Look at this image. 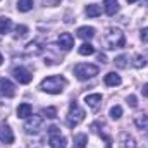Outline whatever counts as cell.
<instances>
[{
	"label": "cell",
	"mask_w": 148,
	"mask_h": 148,
	"mask_svg": "<svg viewBox=\"0 0 148 148\" xmlns=\"http://www.w3.org/2000/svg\"><path fill=\"white\" fill-rule=\"evenodd\" d=\"M67 84V79L64 76H50V77H45L40 84V88L47 93H52V95H59L64 91Z\"/></svg>",
	"instance_id": "6da1fadb"
},
{
	"label": "cell",
	"mask_w": 148,
	"mask_h": 148,
	"mask_svg": "<svg viewBox=\"0 0 148 148\" xmlns=\"http://www.w3.org/2000/svg\"><path fill=\"white\" fill-rule=\"evenodd\" d=\"M103 41L107 48H121L126 45V36L119 28H109L103 35Z\"/></svg>",
	"instance_id": "7a4b0ae2"
},
{
	"label": "cell",
	"mask_w": 148,
	"mask_h": 148,
	"mask_svg": "<svg viewBox=\"0 0 148 148\" xmlns=\"http://www.w3.org/2000/svg\"><path fill=\"white\" fill-rule=\"evenodd\" d=\"M83 121H84V110L77 105V102H71L69 103V112H67V126L76 127Z\"/></svg>",
	"instance_id": "3957f363"
},
{
	"label": "cell",
	"mask_w": 148,
	"mask_h": 148,
	"mask_svg": "<svg viewBox=\"0 0 148 148\" xmlns=\"http://www.w3.org/2000/svg\"><path fill=\"white\" fill-rule=\"evenodd\" d=\"M74 74L81 81L91 79V77H95L98 74V66H95V64H77L74 67Z\"/></svg>",
	"instance_id": "277c9868"
},
{
	"label": "cell",
	"mask_w": 148,
	"mask_h": 148,
	"mask_svg": "<svg viewBox=\"0 0 148 148\" xmlns=\"http://www.w3.org/2000/svg\"><path fill=\"white\" fill-rule=\"evenodd\" d=\"M41 126H43V117L41 115H29L24 122V131L28 134H36V133H40Z\"/></svg>",
	"instance_id": "5b68a950"
},
{
	"label": "cell",
	"mask_w": 148,
	"mask_h": 148,
	"mask_svg": "<svg viewBox=\"0 0 148 148\" xmlns=\"http://www.w3.org/2000/svg\"><path fill=\"white\" fill-rule=\"evenodd\" d=\"M48 131H50L48 145H50L52 148H66V147H67V140H66L64 136H60V133H59V127L52 126Z\"/></svg>",
	"instance_id": "8992f818"
},
{
	"label": "cell",
	"mask_w": 148,
	"mask_h": 148,
	"mask_svg": "<svg viewBox=\"0 0 148 148\" xmlns=\"http://www.w3.org/2000/svg\"><path fill=\"white\" fill-rule=\"evenodd\" d=\"M12 76H14L21 84H28V83H31V79H33L31 73H29L28 69H24V67H14V69H12Z\"/></svg>",
	"instance_id": "52a82bcc"
},
{
	"label": "cell",
	"mask_w": 148,
	"mask_h": 148,
	"mask_svg": "<svg viewBox=\"0 0 148 148\" xmlns=\"http://www.w3.org/2000/svg\"><path fill=\"white\" fill-rule=\"evenodd\" d=\"M0 95H2V97H7V98H10V97L16 95L14 84H12L9 79H5V77H0Z\"/></svg>",
	"instance_id": "ba28073f"
},
{
	"label": "cell",
	"mask_w": 148,
	"mask_h": 148,
	"mask_svg": "<svg viewBox=\"0 0 148 148\" xmlns=\"http://www.w3.org/2000/svg\"><path fill=\"white\" fill-rule=\"evenodd\" d=\"M0 141L5 143V145H10L14 141V133H12V129L7 124H2L0 126Z\"/></svg>",
	"instance_id": "9c48e42d"
},
{
	"label": "cell",
	"mask_w": 148,
	"mask_h": 148,
	"mask_svg": "<svg viewBox=\"0 0 148 148\" xmlns=\"http://www.w3.org/2000/svg\"><path fill=\"white\" fill-rule=\"evenodd\" d=\"M59 45H60V48L62 50H71L74 47V38L71 33H60V36H59Z\"/></svg>",
	"instance_id": "30bf717a"
},
{
	"label": "cell",
	"mask_w": 148,
	"mask_h": 148,
	"mask_svg": "<svg viewBox=\"0 0 148 148\" xmlns=\"http://www.w3.org/2000/svg\"><path fill=\"white\" fill-rule=\"evenodd\" d=\"M84 103L91 109H98L102 105V95L100 93H91V95H86L84 97Z\"/></svg>",
	"instance_id": "8fae6325"
},
{
	"label": "cell",
	"mask_w": 148,
	"mask_h": 148,
	"mask_svg": "<svg viewBox=\"0 0 148 148\" xmlns=\"http://www.w3.org/2000/svg\"><path fill=\"white\" fill-rule=\"evenodd\" d=\"M91 129H93V131H95V133H97L100 138H103V141H105V147H107V148H112V138L107 134V133H105V131H103V129H102V126H100V124H97V122H95V124H91Z\"/></svg>",
	"instance_id": "7c38bea8"
},
{
	"label": "cell",
	"mask_w": 148,
	"mask_h": 148,
	"mask_svg": "<svg viewBox=\"0 0 148 148\" xmlns=\"http://www.w3.org/2000/svg\"><path fill=\"white\" fill-rule=\"evenodd\" d=\"M119 140H121V147L122 148H138L136 141H134V138H133L129 133H121Z\"/></svg>",
	"instance_id": "4fadbf2b"
},
{
	"label": "cell",
	"mask_w": 148,
	"mask_h": 148,
	"mask_svg": "<svg viewBox=\"0 0 148 148\" xmlns=\"http://www.w3.org/2000/svg\"><path fill=\"white\" fill-rule=\"evenodd\" d=\"M103 9L109 16H115L119 12V2L117 0H103Z\"/></svg>",
	"instance_id": "5bb4252c"
},
{
	"label": "cell",
	"mask_w": 148,
	"mask_h": 148,
	"mask_svg": "<svg viewBox=\"0 0 148 148\" xmlns=\"http://www.w3.org/2000/svg\"><path fill=\"white\" fill-rule=\"evenodd\" d=\"M77 36L83 38V40H91V38L95 36V28H91V26H81V28H77Z\"/></svg>",
	"instance_id": "9a60e30c"
},
{
	"label": "cell",
	"mask_w": 148,
	"mask_h": 148,
	"mask_svg": "<svg viewBox=\"0 0 148 148\" xmlns=\"http://www.w3.org/2000/svg\"><path fill=\"white\" fill-rule=\"evenodd\" d=\"M29 115H33V109H31V105L29 103H21L19 107H17V117L19 119H28Z\"/></svg>",
	"instance_id": "2e32d148"
},
{
	"label": "cell",
	"mask_w": 148,
	"mask_h": 148,
	"mask_svg": "<svg viewBox=\"0 0 148 148\" xmlns=\"http://www.w3.org/2000/svg\"><path fill=\"white\" fill-rule=\"evenodd\" d=\"M105 84L107 86H119L121 83H122V79H121V76L119 74H115V73H109V74H105Z\"/></svg>",
	"instance_id": "e0dca14e"
},
{
	"label": "cell",
	"mask_w": 148,
	"mask_h": 148,
	"mask_svg": "<svg viewBox=\"0 0 148 148\" xmlns=\"http://www.w3.org/2000/svg\"><path fill=\"white\" fill-rule=\"evenodd\" d=\"M100 14H102L100 5H97V3H90V5L86 7V16H88V17H98Z\"/></svg>",
	"instance_id": "ac0fdd59"
},
{
	"label": "cell",
	"mask_w": 148,
	"mask_h": 148,
	"mask_svg": "<svg viewBox=\"0 0 148 148\" xmlns=\"http://www.w3.org/2000/svg\"><path fill=\"white\" fill-rule=\"evenodd\" d=\"M26 52H28V53H31V55H40V53L43 52V47H40V43H38V41H31V43H28Z\"/></svg>",
	"instance_id": "d6986e66"
},
{
	"label": "cell",
	"mask_w": 148,
	"mask_h": 148,
	"mask_svg": "<svg viewBox=\"0 0 148 148\" xmlns=\"http://www.w3.org/2000/svg\"><path fill=\"white\" fill-rule=\"evenodd\" d=\"M86 143H88V136L86 134H76L74 136V147L76 148H86Z\"/></svg>",
	"instance_id": "ffe728a7"
},
{
	"label": "cell",
	"mask_w": 148,
	"mask_h": 148,
	"mask_svg": "<svg viewBox=\"0 0 148 148\" xmlns=\"http://www.w3.org/2000/svg\"><path fill=\"white\" fill-rule=\"evenodd\" d=\"M33 0H19L17 2V10L19 12H28V10H31L33 9Z\"/></svg>",
	"instance_id": "44dd1931"
},
{
	"label": "cell",
	"mask_w": 148,
	"mask_h": 148,
	"mask_svg": "<svg viewBox=\"0 0 148 148\" xmlns=\"http://www.w3.org/2000/svg\"><path fill=\"white\" fill-rule=\"evenodd\" d=\"M10 28H12V21L9 17H0V33L5 35L10 31Z\"/></svg>",
	"instance_id": "7402d4cb"
},
{
	"label": "cell",
	"mask_w": 148,
	"mask_h": 148,
	"mask_svg": "<svg viewBox=\"0 0 148 148\" xmlns=\"http://www.w3.org/2000/svg\"><path fill=\"white\" fill-rule=\"evenodd\" d=\"M79 53H81V55H93V53H95V47L86 41V43H83V45L79 47Z\"/></svg>",
	"instance_id": "603a6c76"
},
{
	"label": "cell",
	"mask_w": 148,
	"mask_h": 148,
	"mask_svg": "<svg viewBox=\"0 0 148 148\" xmlns=\"http://www.w3.org/2000/svg\"><path fill=\"white\" fill-rule=\"evenodd\" d=\"M41 115L47 117V119H55L57 117V109L55 107H47V109L41 110Z\"/></svg>",
	"instance_id": "cb8c5ba5"
},
{
	"label": "cell",
	"mask_w": 148,
	"mask_h": 148,
	"mask_svg": "<svg viewBox=\"0 0 148 148\" xmlns=\"http://www.w3.org/2000/svg\"><path fill=\"white\" fill-rule=\"evenodd\" d=\"M133 66H134L136 69H141V67H145V66H147V59H145L143 55H136V57H134V60H133Z\"/></svg>",
	"instance_id": "d4e9b609"
},
{
	"label": "cell",
	"mask_w": 148,
	"mask_h": 148,
	"mask_svg": "<svg viewBox=\"0 0 148 148\" xmlns=\"http://www.w3.org/2000/svg\"><path fill=\"white\" fill-rule=\"evenodd\" d=\"M121 115H122V107L121 105H114L110 109V117L114 121H117V119H121Z\"/></svg>",
	"instance_id": "484cf974"
},
{
	"label": "cell",
	"mask_w": 148,
	"mask_h": 148,
	"mask_svg": "<svg viewBox=\"0 0 148 148\" xmlns=\"http://www.w3.org/2000/svg\"><path fill=\"white\" fill-rule=\"evenodd\" d=\"M28 35V26H24V24H21V26H16V33H14V36L16 38H23Z\"/></svg>",
	"instance_id": "4316f807"
},
{
	"label": "cell",
	"mask_w": 148,
	"mask_h": 148,
	"mask_svg": "<svg viewBox=\"0 0 148 148\" xmlns=\"http://www.w3.org/2000/svg\"><path fill=\"white\" fill-rule=\"evenodd\" d=\"M114 62H115V66H117V67L124 69V67L127 66V57H126V55H119V57H115V60H114Z\"/></svg>",
	"instance_id": "83f0119b"
},
{
	"label": "cell",
	"mask_w": 148,
	"mask_h": 148,
	"mask_svg": "<svg viewBox=\"0 0 148 148\" xmlns=\"http://www.w3.org/2000/svg\"><path fill=\"white\" fill-rule=\"evenodd\" d=\"M147 121H148L147 115H143V119H141V117H138V119H136V124H138V127H143V126L147 124Z\"/></svg>",
	"instance_id": "f1b7e54d"
},
{
	"label": "cell",
	"mask_w": 148,
	"mask_h": 148,
	"mask_svg": "<svg viewBox=\"0 0 148 148\" xmlns=\"http://www.w3.org/2000/svg\"><path fill=\"white\" fill-rule=\"evenodd\" d=\"M141 41H145V43H148V28H143L141 29Z\"/></svg>",
	"instance_id": "f546056e"
},
{
	"label": "cell",
	"mask_w": 148,
	"mask_h": 148,
	"mask_svg": "<svg viewBox=\"0 0 148 148\" xmlns=\"http://www.w3.org/2000/svg\"><path fill=\"white\" fill-rule=\"evenodd\" d=\"M127 103H129L131 107H136V105H138V102H136V97H134V95H131V97L127 98Z\"/></svg>",
	"instance_id": "4dcf8cb0"
},
{
	"label": "cell",
	"mask_w": 148,
	"mask_h": 148,
	"mask_svg": "<svg viewBox=\"0 0 148 148\" xmlns=\"http://www.w3.org/2000/svg\"><path fill=\"white\" fill-rule=\"evenodd\" d=\"M141 91H143V97H148V83L141 88Z\"/></svg>",
	"instance_id": "1f68e13d"
},
{
	"label": "cell",
	"mask_w": 148,
	"mask_h": 148,
	"mask_svg": "<svg viewBox=\"0 0 148 148\" xmlns=\"http://www.w3.org/2000/svg\"><path fill=\"white\" fill-rule=\"evenodd\" d=\"M98 60H102V62H107V57H105V55H102V53H100V55H98Z\"/></svg>",
	"instance_id": "d6a6232c"
},
{
	"label": "cell",
	"mask_w": 148,
	"mask_h": 148,
	"mask_svg": "<svg viewBox=\"0 0 148 148\" xmlns=\"http://www.w3.org/2000/svg\"><path fill=\"white\" fill-rule=\"evenodd\" d=\"M2 62H3V57H2V53H0V66H2Z\"/></svg>",
	"instance_id": "836d02e7"
},
{
	"label": "cell",
	"mask_w": 148,
	"mask_h": 148,
	"mask_svg": "<svg viewBox=\"0 0 148 148\" xmlns=\"http://www.w3.org/2000/svg\"><path fill=\"white\" fill-rule=\"evenodd\" d=\"M127 2H129V3H134V2H138V0H127Z\"/></svg>",
	"instance_id": "e575fe53"
}]
</instances>
